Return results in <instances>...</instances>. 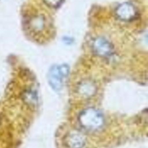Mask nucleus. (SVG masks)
Instances as JSON below:
<instances>
[{"mask_svg":"<svg viewBox=\"0 0 148 148\" xmlns=\"http://www.w3.org/2000/svg\"><path fill=\"white\" fill-rule=\"evenodd\" d=\"M80 124L89 130H97L100 128L104 123L102 114L98 110L90 108L82 111L79 117Z\"/></svg>","mask_w":148,"mask_h":148,"instance_id":"f257e3e1","label":"nucleus"},{"mask_svg":"<svg viewBox=\"0 0 148 148\" xmlns=\"http://www.w3.org/2000/svg\"><path fill=\"white\" fill-rule=\"evenodd\" d=\"M69 72V66L66 64L53 66L48 73V80L51 87L56 91L61 90Z\"/></svg>","mask_w":148,"mask_h":148,"instance_id":"f03ea898","label":"nucleus"},{"mask_svg":"<svg viewBox=\"0 0 148 148\" xmlns=\"http://www.w3.org/2000/svg\"><path fill=\"white\" fill-rule=\"evenodd\" d=\"M92 46L94 53L101 57H109L113 53V47L111 43L102 37L95 39Z\"/></svg>","mask_w":148,"mask_h":148,"instance_id":"7ed1b4c3","label":"nucleus"},{"mask_svg":"<svg viewBox=\"0 0 148 148\" xmlns=\"http://www.w3.org/2000/svg\"><path fill=\"white\" fill-rule=\"evenodd\" d=\"M116 14L120 20L129 21L135 19L137 17L138 12L132 4L128 2H124L117 7Z\"/></svg>","mask_w":148,"mask_h":148,"instance_id":"20e7f679","label":"nucleus"},{"mask_svg":"<svg viewBox=\"0 0 148 148\" xmlns=\"http://www.w3.org/2000/svg\"><path fill=\"white\" fill-rule=\"evenodd\" d=\"M67 142L69 148H83L84 145L83 138L77 134H72L70 135Z\"/></svg>","mask_w":148,"mask_h":148,"instance_id":"39448f33","label":"nucleus"},{"mask_svg":"<svg viewBox=\"0 0 148 148\" xmlns=\"http://www.w3.org/2000/svg\"><path fill=\"white\" fill-rule=\"evenodd\" d=\"M49 6L56 8L58 6L62 0H43Z\"/></svg>","mask_w":148,"mask_h":148,"instance_id":"423d86ee","label":"nucleus"}]
</instances>
